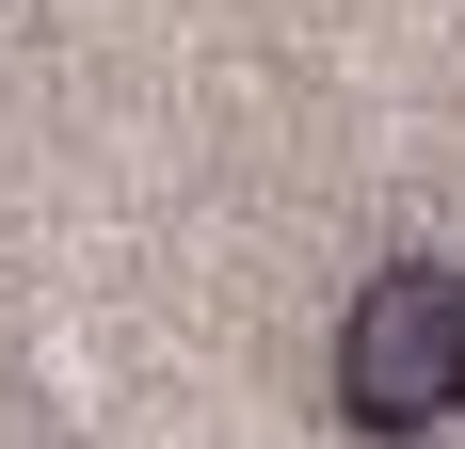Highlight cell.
I'll return each instance as SVG.
<instances>
[{"label": "cell", "instance_id": "1", "mask_svg": "<svg viewBox=\"0 0 465 449\" xmlns=\"http://www.w3.org/2000/svg\"><path fill=\"white\" fill-rule=\"evenodd\" d=\"M322 385H337V417L370 449H433L465 417V257H385V273H353V305H337V337H322Z\"/></svg>", "mask_w": 465, "mask_h": 449}]
</instances>
